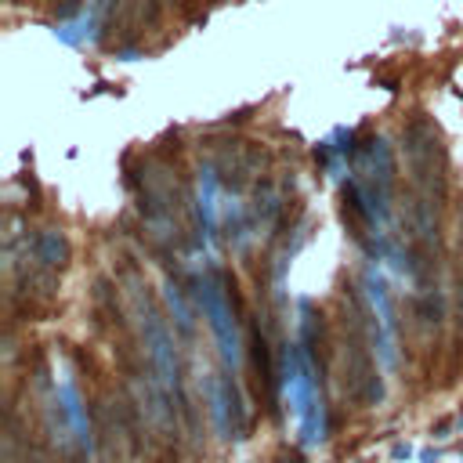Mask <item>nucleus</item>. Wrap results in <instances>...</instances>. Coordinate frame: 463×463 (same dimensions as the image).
Returning a JSON list of instances; mask_svg holds the SVG:
<instances>
[{
    "instance_id": "obj_1",
    "label": "nucleus",
    "mask_w": 463,
    "mask_h": 463,
    "mask_svg": "<svg viewBox=\"0 0 463 463\" xmlns=\"http://www.w3.org/2000/svg\"><path fill=\"white\" fill-rule=\"evenodd\" d=\"M402 156L409 170V188L434 203H445L449 199V152H445L438 127L423 112H416L402 127Z\"/></svg>"
},
{
    "instance_id": "obj_2",
    "label": "nucleus",
    "mask_w": 463,
    "mask_h": 463,
    "mask_svg": "<svg viewBox=\"0 0 463 463\" xmlns=\"http://www.w3.org/2000/svg\"><path fill=\"white\" fill-rule=\"evenodd\" d=\"M33 257H36V264H40L47 275H58V271L69 264V239H65V232H61V228L40 232L36 242H33Z\"/></svg>"
},
{
    "instance_id": "obj_3",
    "label": "nucleus",
    "mask_w": 463,
    "mask_h": 463,
    "mask_svg": "<svg viewBox=\"0 0 463 463\" xmlns=\"http://www.w3.org/2000/svg\"><path fill=\"white\" fill-rule=\"evenodd\" d=\"M76 7H80V0H54V14L58 18H69Z\"/></svg>"
},
{
    "instance_id": "obj_4",
    "label": "nucleus",
    "mask_w": 463,
    "mask_h": 463,
    "mask_svg": "<svg viewBox=\"0 0 463 463\" xmlns=\"http://www.w3.org/2000/svg\"><path fill=\"white\" fill-rule=\"evenodd\" d=\"M184 4H192V0H184Z\"/></svg>"
}]
</instances>
